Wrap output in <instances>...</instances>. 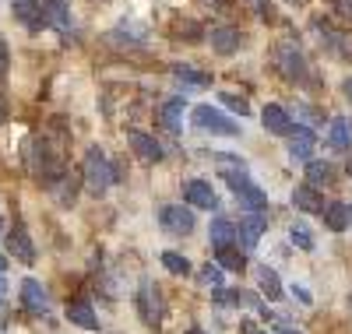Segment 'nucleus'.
I'll use <instances>...</instances> for the list:
<instances>
[{
  "mask_svg": "<svg viewBox=\"0 0 352 334\" xmlns=\"http://www.w3.org/2000/svg\"><path fill=\"white\" fill-rule=\"evenodd\" d=\"M25 159H28V169H32V176L39 179L46 190H53V187L64 179V172H67V166H64V159H60V151L50 148V141H43V137H36L32 144H28Z\"/></svg>",
  "mask_w": 352,
  "mask_h": 334,
  "instance_id": "1",
  "label": "nucleus"
},
{
  "mask_svg": "<svg viewBox=\"0 0 352 334\" xmlns=\"http://www.w3.org/2000/svg\"><path fill=\"white\" fill-rule=\"evenodd\" d=\"M81 176H85V187L92 190L96 197H102V194L116 183V179H120V169L106 159L102 148H88V151H85V169H81Z\"/></svg>",
  "mask_w": 352,
  "mask_h": 334,
  "instance_id": "2",
  "label": "nucleus"
},
{
  "mask_svg": "<svg viewBox=\"0 0 352 334\" xmlns=\"http://www.w3.org/2000/svg\"><path fill=\"white\" fill-rule=\"evenodd\" d=\"M190 120H194V127H197V131L215 134V137H236V134H240V124H236V120H229L222 109H215V106H208V102L194 106Z\"/></svg>",
  "mask_w": 352,
  "mask_h": 334,
  "instance_id": "3",
  "label": "nucleus"
},
{
  "mask_svg": "<svg viewBox=\"0 0 352 334\" xmlns=\"http://www.w3.org/2000/svg\"><path fill=\"white\" fill-rule=\"evenodd\" d=\"M134 307H138V317L152 327L162 324V317H166V299H162L159 285H152L148 278H141V285L134 292Z\"/></svg>",
  "mask_w": 352,
  "mask_h": 334,
  "instance_id": "4",
  "label": "nucleus"
},
{
  "mask_svg": "<svg viewBox=\"0 0 352 334\" xmlns=\"http://www.w3.org/2000/svg\"><path fill=\"white\" fill-rule=\"evenodd\" d=\"M159 225H162V232H169V236H190V232L197 229L194 208H190V204H162V208H159Z\"/></svg>",
  "mask_w": 352,
  "mask_h": 334,
  "instance_id": "5",
  "label": "nucleus"
},
{
  "mask_svg": "<svg viewBox=\"0 0 352 334\" xmlns=\"http://www.w3.org/2000/svg\"><path fill=\"white\" fill-rule=\"evenodd\" d=\"M275 67L285 81H303L307 78V60L300 53V46L292 43V39H282L278 49H275Z\"/></svg>",
  "mask_w": 352,
  "mask_h": 334,
  "instance_id": "6",
  "label": "nucleus"
},
{
  "mask_svg": "<svg viewBox=\"0 0 352 334\" xmlns=\"http://www.w3.org/2000/svg\"><path fill=\"white\" fill-rule=\"evenodd\" d=\"M264 232H268V211H247L236 222V243L243 250H254Z\"/></svg>",
  "mask_w": 352,
  "mask_h": 334,
  "instance_id": "7",
  "label": "nucleus"
},
{
  "mask_svg": "<svg viewBox=\"0 0 352 334\" xmlns=\"http://www.w3.org/2000/svg\"><path fill=\"white\" fill-rule=\"evenodd\" d=\"M18 296H21V310L25 313H32V317H46L50 313V292L43 289V282L25 278L21 289H18Z\"/></svg>",
  "mask_w": 352,
  "mask_h": 334,
  "instance_id": "8",
  "label": "nucleus"
},
{
  "mask_svg": "<svg viewBox=\"0 0 352 334\" xmlns=\"http://www.w3.org/2000/svg\"><path fill=\"white\" fill-rule=\"evenodd\" d=\"M127 144L134 148V155H138L144 166H152V162H162V159H166L162 144H159L152 134H144V131H127Z\"/></svg>",
  "mask_w": 352,
  "mask_h": 334,
  "instance_id": "9",
  "label": "nucleus"
},
{
  "mask_svg": "<svg viewBox=\"0 0 352 334\" xmlns=\"http://www.w3.org/2000/svg\"><path fill=\"white\" fill-rule=\"evenodd\" d=\"M184 201L190 208H204V211H219V194L212 190V183H204V179H187L184 183Z\"/></svg>",
  "mask_w": 352,
  "mask_h": 334,
  "instance_id": "10",
  "label": "nucleus"
},
{
  "mask_svg": "<svg viewBox=\"0 0 352 334\" xmlns=\"http://www.w3.org/2000/svg\"><path fill=\"white\" fill-rule=\"evenodd\" d=\"M292 208L307 211V215H320V211L328 208V201H324V194H320L314 183H300L296 190H292Z\"/></svg>",
  "mask_w": 352,
  "mask_h": 334,
  "instance_id": "11",
  "label": "nucleus"
},
{
  "mask_svg": "<svg viewBox=\"0 0 352 334\" xmlns=\"http://www.w3.org/2000/svg\"><path fill=\"white\" fill-rule=\"evenodd\" d=\"M208 39H212V49H215L219 56H229V53L240 49L243 32H240L236 25H219V28H212V32H208Z\"/></svg>",
  "mask_w": 352,
  "mask_h": 334,
  "instance_id": "12",
  "label": "nucleus"
},
{
  "mask_svg": "<svg viewBox=\"0 0 352 334\" xmlns=\"http://www.w3.org/2000/svg\"><path fill=\"white\" fill-rule=\"evenodd\" d=\"M314 144H317V134L310 127H292V134H289V155L296 162H310L314 159Z\"/></svg>",
  "mask_w": 352,
  "mask_h": 334,
  "instance_id": "13",
  "label": "nucleus"
},
{
  "mask_svg": "<svg viewBox=\"0 0 352 334\" xmlns=\"http://www.w3.org/2000/svg\"><path fill=\"white\" fill-rule=\"evenodd\" d=\"M328 144H331L335 155H349V151H352V120H345V116H335L331 120Z\"/></svg>",
  "mask_w": 352,
  "mask_h": 334,
  "instance_id": "14",
  "label": "nucleus"
},
{
  "mask_svg": "<svg viewBox=\"0 0 352 334\" xmlns=\"http://www.w3.org/2000/svg\"><path fill=\"white\" fill-rule=\"evenodd\" d=\"M14 18L32 28V32H39V28H46V18H43V0H14Z\"/></svg>",
  "mask_w": 352,
  "mask_h": 334,
  "instance_id": "15",
  "label": "nucleus"
},
{
  "mask_svg": "<svg viewBox=\"0 0 352 334\" xmlns=\"http://www.w3.org/2000/svg\"><path fill=\"white\" fill-rule=\"evenodd\" d=\"M261 124H264V131H268V134H278V137H289L292 127H296V124L289 120V113H285L282 106H275V102H272V106H264Z\"/></svg>",
  "mask_w": 352,
  "mask_h": 334,
  "instance_id": "16",
  "label": "nucleus"
},
{
  "mask_svg": "<svg viewBox=\"0 0 352 334\" xmlns=\"http://www.w3.org/2000/svg\"><path fill=\"white\" fill-rule=\"evenodd\" d=\"M43 18L56 32H71V8L67 0H43Z\"/></svg>",
  "mask_w": 352,
  "mask_h": 334,
  "instance_id": "17",
  "label": "nucleus"
},
{
  "mask_svg": "<svg viewBox=\"0 0 352 334\" xmlns=\"http://www.w3.org/2000/svg\"><path fill=\"white\" fill-rule=\"evenodd\" d=\"M67 320L74 327H81V331H99V317H96V310H92V302H88V299L67 302Z\"/></svg>",
  "mask_w": 352,
  "mask_h": 334,
  "instance_id": "18",
  "label": "nucleus"
},
{
  "mask_svg": "<svg viewBox=\"0 0 352 334\" xmlns=\"http://www.w3.org/2000/svg\"><path fill=\"white\" fill-rule=\"evenodd\" d=\"M254 278H257V292H261V296H268L272 302L282 299V278H278V271H275V267L257 264V267H254Z\"/></svg>",
  "mask_w": 352,
  "mask_h": 334,
  "instance_id": "19",
  "label": "nucleus"
},
{
  "mask_svg": "<svg viewBox=\"0 0 352 334\" xmlns=\"http://www.w3.org/2000/svg\"><path fill=\"white\" fill-rule=\"evenodd\" d=\"M8 250H11L14 260H21V264H36V247H32V239H28L25 225H14V232L8 236Z\"/></svg>",
  "mask_w": 352,
  "mask_h": 334,
  "instance_id": "20",
  "label": "nucleus"
},
{
  "mask_svg": "<svg viewBox=\"0 0 352 334\" xmlns=\"http://www.w3.org/2000/svg\"><path fill=\"white\" fill-rule=\"evenodd\" d=\"M159 120H162V127H166L169 134H180V131H184V96L166 99L162 109H159Z\"/></svg>",
  "mask_w": 352,
  "mask_h": 334,
  "instance_id": "21",
  "label": "nucleus"
},
{
  "mask_svg": "<svg viewBox=\"0 0 352 334\" xmlns=\"http://www.w3.org/2000/svg\"><path fill=\"white\" fill-rule=\"evenodd\" d=\"M320 219H324V225H328L331 232H345V229L352 225V208H349L345 201H331L324 211H320Z\"/></svg>",
  "mask_w": 352,
  "mask_h": 334,
  "instance_id": "22",
  "label": "nucleus"
},
{
  "mask_svg": "<svg viewBox=\"0 0 352 334\" xmlns=\"http://www.w3.org/2000/svg\"><path fill=\"white\" fill-rule=\"evenodd\" d=\"M208 239H212V250L229 247V243H236V222L226 219V215H219V219L208 225Z\"/></svg>",
  "mask_w": 352,
  "mask_h": 334,
  "instance_id": "23",
  "label": "nucleus"
},
{
  "mask_svg": "<svg viewBox=\"0 0 352 334\" xmlns=\"http://www.w3.org/2000/svg\"><path fill=\"white\" fill-rule=\"evenodd\" d=\"M215 260H219L226 271H240V275H243V267H247V250L240 247V243H229V247H219V250H215Z\"/></svg>",
  "mask_w": 352,
  "mask_h": 334,
  "instance_id": "24",
  "label": "nucleus"
},
{
  "mask_svg": "<svg viewBox=\"0 0 352 334\" xmlns=\"http://www.w3.org/2000/svg\"><path fill=\"white\" fill-rule=\"evenodd\" d=\"M173 78L180 81L184 88H208L212 85V74L208 71H194L190 64H173Z\"/></svg>",
  "mask_w": 352,
  "mask_h": 334,
  "instance_id": "25",
  "label": "nucleus"
},
{
  "mask_svg": "<svg viewBox=\"0 0 352 334\" xmlns=\"http://www.w3.org/2000/svg\"><path fill=\"white\" fill-rule=\"evenodd\" d=\"M331 179H335V166H331V162H320V159H310V162H307V183L328 187Z\"/></svg>",
  "mask_w": 352,
  "mask_h": 334,
  "instance_id": "26",
  "label": "nucleus"
},
{
  "mask_svg": "<svg viewBox=\"0 0 352 334\" xmlns=\"http://www.w3.org/2000/svg\"><path fill=\"white\" fill-rule=\"evenodd\" d=\"M236 201L243 204V211H268V194H264L257 183L243 187V190L236 194Z\"/></svg>",
  "mask_w": 352,
  "mask_h": 334,
  "instance_id": "27",
  "label": "nucleus"
},
{
  "mask_svg": "<svg viewBox=\"0 0 352 334\" xmlns=\"http://www.w3.org/2000/svg\"><path fill=\"white\" fill-rule=\"evenodd\" d=\"M197 282H201V289H222V282H226V267H222L219 260H208V264L197 271Z\"/></svg>",
  "mask_w": 352,
  "mask_h": 334,
  "instance_id": "28",
  "label": "nucleus"
},
{
  "mask_svg": "<svg viewBox=\"0 0 352 334\" xmlns=\"http://www.w3.org/2000/svg\"><path fill=\"white\" fill-rule=\"evenodd\" d=\"M50 194L60 201L64 208H71V204H74V194H78V179H74V172H64V179H60V183H56Z\"/></svg>",
  "mask_w": 352,
  "mask_h": 334,
  "instance_id": "29",
  "label": "nucleus"
},
{
  "mask_svg": "<svg viewBox=\"0 0 352 334\" xmlns=\"http://www.w3.org/2000/svg\"><path fill=\"white\" fill-rule=\"evenodd\" d=\"M289 239H292V247H300V250H307V254L317 247L310 225H303V222H292V225H289Z\"/></svg>",
  "mask_w": 352,
  "mask_h": 334,
  "instance_id": "30",
  "label": "nucleus"
},
{
  "mask_svg": "<svg viewBox=\"0 0 352 334\" xmlns=\"http://www.w3.org/2000/svg\"><path fill=\"white\" fill-rule=\"evenodd\" d=\"M162 267L169 271V275H190V260L184 254H176V250H166L162 254Z\"/></svg>",
  "mask_w": 352,
  "mask_h": 334,
  "instance_id": "31",
  "label": "nucleus"
},
{
  "mask_svg": "<svg viewBox=\"0 0 352 334\" xmlns=\"http://www.w3.org/2000/svg\"><path fill=\"white\" fill-rule=\"evenodd\" d=\"M261 320H264V327L275 331V334H300V327L292 324L285 313H268V317H261Z\"/></svg>",
  "mask_w": 352,
  "mask_h": 334,
  "instance_id": "32",
  "label": "nucleus"
},
{
  "mask_svg": "<svg viewBox=\"0 0 352 334\" xmlns=\"http://www.w3.org/2000/svg\"><path fill=\"white\" fill-rule=\"evenodd\" d=\"M219 99H222V106H229L232 113H240V116H250V102H247L243 96H236V92H219Z\"/></svg>",
  "mask_w": 352,
  "mask_h": 334,
  "instance_id": "33",
  "label": "nucleus"
},
{
  "mask_svg": "<svg viewBox=\"0 0 352 334\" xmlns=\"http://www.w3.org/2000/svg\"><path fill=\"white\" fill-rule=\"evenodd\" d=\"M250 8H254V14H257V18H264V21H272V18H275V11H272L268 0H250Z\"/></svg>",
  "mask_w": 352,
  "mask_h": 334,
  "instance_id": "34",
  "label": "nucleus"
},
{
  "mask_svg": "<svg viewBox=\"0 0 352 334\" xmlns=\"http://www.w3.org/2000/svg\"><path fill=\"white\" fill-rule=\"evenodd\" d=\"M215 166H222V169H236V166H243L236 155H226V151H219L215 155Z\"/></svg>",
  "mask_w": 352,
  "mask_h": 334,
  "instance_id": "35",
  "label": "nucleus"
},
{
  "mask_svg": "<svg viewBox=\"0 0 352 334\" xmlns=\"http://www.w3.org/2000/svg\"><path fill=\"white\" fill-rule=\"evenodd\" d=\"M292 296H296V299L303 302V307H310V302H314V299H310V292H307L303 285H292Z\"/></svg>",
  "mask_w": 352,
  "mask_h": 334,
  "instance_id": "36",
  "label": "nucleus"
},
{
  "mask_svg": "<svg viewBox=\"0 0 352 334\" xmlns=\"http://www.w3.org/2000/svg\"><path fill=\"white\" fill-rule=\"evenodd\" d=\"M240 331H243V334H275V331H268V327H264V331H261V327H254L250 320H243V324H240Z\"/></svg>",
  "mask_w": 352,
  "mask_h": 334,
  "instance_id": "37",
  "label": "nucleus"
},
{
  "mask_svg": "<svg viewBox=\"0 0 352 334\" xmlns=\"http://www.w3.org/2000/svg\"><path fill=\"white\" fill-rule=\"evenodd\" d=\"M8 289H11V285H8V278L0 275V307H4V299H8Z\"/></svg>",
  "mask_w": 352,
  "mask_h": 334,
  "instance_id": "38",
  "label": "nucleus"
},
{
  "mask_svg": "<svg viewBox=\"0 0 352 334\" xmlns=\"http://www.w3.org/2000/svg\"><path fill=\"white\" fill-rule=\"evenodd\" d=\"M335 8H338L342 14H352V0H335Z\"/></svg>",
  "mask_w": 352,
  "mask_h": 334,
  "instance_id": "39",
  "label": "nucleus"
},
{
  "mask_svg": "<svg viewBox=\"0 0 352 334\" xmlns=\"http://www.w3.org/2000/svg\"><path fill=\"white\" fill-rule=\"evenodd\" d=\"M204 4H215L212 11H222V8H226V0H204Z\"/></svg>",
  "mask_w": 352,
  "mask_h": 334,
  "instance_id": "40",
  "label": "nucleus"
},
{
  "mask_svg": "<svg viewBox=\"0 0 352 334\" xmlns=\"http://www.w3.org/2000/svg\"><path fill=\"white\" fill-rule=\"evenodd\" d=\"M342 88H345V96H349V102H352V78H345V85H342Z\"/></svg>",
  "mask_w": 352,
  "mask_h": 334,
  "instance_id": "41",
  "label": "nucleus"
},
{
  "mask_svg": "<svg viewBox=\"0 0 352 334\" xmlns=\"http://www.w3.org/2000/svg\"><path fill=\"white\" fill-rule=\"evenodd\" d=\"M8 264H11V260H8L4 254H0V275H4V271H8Z\"/></svg>",
  "mask_w": 352,
  "mask_h": 334,
  "instance_id": "42",
  "label": "nucleus"
},
{
  "mask_svg": "<svg viewBox=\"0 0 352 334\" xmlns=\"http://www.w3.org/2000/svg\"><path fill=\"white\" fill-rule=\"evenodd\" d=\"M289 4H307V0H289Z\"/></svg>",
  "mask_w": 352,
  "mask_h": 334,
  "instance_id": "43",
  "label": "nucleus"
},
{
  "mask_svg": "<svg viewBox=\"0 0 352 334\" xmlns=\"http://www.w3.org/2000/svg\"><path fill=\"white\" fill-rule=\"evenodd\" d=\"M0 120H4V106H0Z\"/></svg>",
  "mask_w": 352,
  "mask_h": 334,
  "instance_id": "44",
  "label": "nucleus"
},
{
  "mask_svg": "<svg viewBox=\"0 0 352 334\" xmlns=\"http://www.w3.org/2000/svg\"><path fill=\"white\" fill-rule=\"evenodd\" d=\"M349 310H352V296H349Z\"/></svg>",
  "mask_w": 352,
  "mask_h": 334,
  "instance_id": "45",
  "label": "nucleus"
},
{
  "mask_svg": "<svg viewBox=\"0 0 352 334\" xmlns=\"http://www.w3.org/2000/svg\"><path fill=\"white\" fill-rule=\"evenodd\" d=\"M0 229H4V219H0Z\"/></svg>",
  "mask_w": 352,
  "mask_h": 334,
  "instance_id": "46",
  "label": "nucleus"
},
{
  "mask_svg": "<svg viewBox=\"0 0 352 334\" xmlns=\"http://www.w3.org/2000/svg\"><path fill=\"white\" fill-rule=\"evenodd\" d=\"M349 208H352V204H349Z\"/></svg>",
  "mask_w": 352,
  "mask_h": 334,
  "instance_id": "47",
  "label": "nucleus"
}]
</instances>
